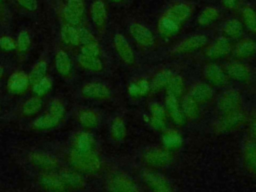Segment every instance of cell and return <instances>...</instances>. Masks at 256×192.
Instances as JSON below:
<instances>
[{
	"label": "cell",
	"mask_w": 256,
	"mask_h": 192,
	"mask_svg": "<svg viewBox=\"0 0 256 192\" xmlns=\"http://www.w3.org/2000/svg\"><path fill=\"white\" fill-rule=\"evenodd\" d=\"M64 117L65 107L60 101L54 100L49 106V111L34 120L33 127L37 130H48L56 127Z\"/></svg>",
	"instance_id": "6da1fadb"
},
{
	"label": "cell",
	"mask_w": 256,
	"mask_h": 192,
	"mask_svg": "<svg viewBox=\"0 0 256 192\" xmlns=\"http://www.w3.org/2000/svg\"><path fill=\"white\" fill-rule=\"evenodd\" d=\"M69 162L78 171L93 173L100 169L101 162L97 154L92 151L79 152L72 150L69 154Z\"/></svg>",
	"instance_id": "7a4b0ae2"
},
{
	"label": "cell",
	"mask_w": 256,
	"mask_h": 192,
	"mask_svg": "<svg viewBox=\"0 0 256 192\" xmlns=\"http://www.w3.org/2000/svg\"><path fill=\"white\" fill-rule=\"evenodd\" d=\"M244 119L245 114L240 110V108L233 111L224 112L216 121L214 125V130L217 133H225L231 131L240 126Z\"/></svg>",
	"instance_id": "3957f363"
},
{
	"label": "cell",
	"mask_w": 256,
	"mask_h": 192,
	"mask_svg": "<svg viewBox=\"0 0 256 192\" xmlns=\"http://www.w3.org/2000/svg\"><path fill=\"white\" fill-rule=\"evenodd\" d=\"M171 158L168 150L156 147L148 149L143 155L144 162L152 167H164L171 161Z\"/></svg>",
	"instance_id": "277c9868"
},
{
	"label": "cell",
	"mask_w": 256,
	"mask_h": 192,
	"mask_svg": "<svg viewBox=\"0 0 256 192\" xmlns=\"http://www.w3.org/2000/svg\"><path fill=\"white\" fill-rule=\"evenodd\" d=\"M241 105V95L237 90L230 89L225 91L217 102L218 109L224 113L239 109Z\"/></svg>",
	"instance_id": "5b68a950"
},
{
	"label": "cell",
	"mask_w": 256,
	"mask_h": 192,
	"mask_svg": "<svg viewBox=\"0 0 256 192\" xmlns=\"http://www.w3.org/2000/svg\"><path fill=\"white\" fill-rule=\"evenodd\" d=\"M207 43V37L201 34H196L189 36L182 40L180 43H178L174 49V53H187L194 50H197L201 47H203Z\"/></svg>",
	"instance_id": "8992f818"
},
{
	"label": "cell",
	"mask_w": 256,
	"mask_h": 192,
	"mask_svg": "<svg viewBox=\"0 0 256 192\" xmlns=\"http://www.w3.org/2000/svg\"><path fill=\"white\" fill-rule=\"evenodd\" d=\"M107 188L111 191L121 192H131L137 190L135 182L124 174H115L111 176L108 180Z\"/></svg>",
	"instance_id": "52a82bcc"
},
{
	"label": "cell",
	"mask_w": 256,
	"mask_h": 192,
	"mask_svg": "<svg viewBox=\"0 0 256 192\" xmlns=\"http://www.w3.org/2000/svg\"><path fill=\"white\" fill-rule=\"evenodd\" d=\"M129 32L133 39L142 46H151L154 43V37L152 32L143 24L132 23L129 27Z\"/></svg>",
	"instance_id": "ba28073f"
},
{
	"label": "cell",
	"mask_w": 256,
	"mask_h": 192,
	"mask_svg": "<svg viewBox=\"0 0 256 192\" xmlns=\"http://www.w3.org/2000/svg\"><path fill=\"white\" fill-rule=\"evenodd\" d=\"M81 94L83 97L90 99H107L111 92L110 89L103 83L90 82L82 87Z\"/></svg>",
	"instance_id": "9c48e42d"
},
{
	"label": "cell",
	"mask_w": 256,
	"mask_h": 192,
	"mask_svg": "<svg viewBox=\"0 0 256 192\" xmlns=\"http://www.w3.org/2000/svg\"><path fill=\"white\" fill-rule=\"evenodd\" d=\"M114 46L119 57L127 64L131 65L135 62L134 52L129 45L128 41L122 34H116L114 36Z\"/></svg>",
	"instance_id": "30bf717a"
},
{
	"label": "cell",
	"mask_w": 256,
	"mask_h": 192,
	"mask_svg": "<svg viewBox=\"0 0 256 192\" xmlns=\"http://www.w3.org/2000/svg\"><path fill=\"white\" fill-rule=\"evenodd\" d=\"M143 180L151 189L155 191L167 192V191H171L172 189L167 179L156 172H152V171L144 172Z\"/></svg>",
	"instance_id": "8fae6325"
},
{
	"label": "cell",
	"mask_w": 256,
	"mask_h": 192,
	"mask_svg": "<svg viewBox=\"0 0 256 192\" xmlns=\"http://www.w3.org/2000/svg\"><path fill=\"white\" fill-rule=\"evenodd\" d=\"M29 84L28 75L22 71H18L10 75L7 81V89L13 94H20L26 91Z\"/></svg>",
	"instance_id": "7c38bea8"
},
{
	"label": "cell",
	"mask_w": 256,
	"mask_h": 192,
	"mask_svg": "<svg viewBox=\"0 0 256 192\" xmlns=\"http://www.w3.org/2000/svg\"><path fill=\"white\" fill-rule=\"evenodd\" d=\"M231 50V43L227 37H219L206 51V55L211 59L225 56Z\"/></svg>",
	"instance_id": "4fadbf2b"
},
{
	"label": "cell",
	"mask_w": 256,
	"mask_h": 192,
	"mask_svg": "<svg viewBox=\"0 0 256 192\" xmlns=\"http://www.w3.org/2000/svg\"><path fill=\"white\" fill-rule=\"evenodd\" d=\"M192 14V7L187 3H178L168 9L166 15L181 24L183 21L188 19Z\"/></svg>",
	"instance_id": "5bb4252c"
},
{
	"label": "cell",
	"mask_w": 256,
	"mask_h": 192,
	"mask_svg": "<svg viewBox=\"0 0 256 192\" xmlns=\"http://www.w3.org/2000/svg\"><path fill=\"white\" fill-rule=\"evenodd\" d=\"M203 72L205 78L215 85H223L227 81V74L216 64H207Z\"/></svg>",
	"instance_id": "9a60e30c"
},
{
	"label": "cell",
	"mask_w": 256,
	"mask_h": 192,
	"mask_svg": "<svg viewBox=\"0 0 256 192\" xmlns=\"http://www.w3.org/2000/svg\"><path fill=\"white\" fill-rule=\"evenodd\" d=\"M213 95L212 88L204 82H198L194 84L190 90L189 96L192 97L198 103H205L211 99Z\"/></svg>",
	"instance_id": "2e32d148"
},
{
	"label": "cell",
	"mask_w": 256,
	"mask_h": 192,
	"mask_svg": "<svg viewBox=\"0 0 256 192\" xmlns=\"http://www.w3.org/2000/svg\"><path fill=\"white\" fill-rule=\"evenodd\" d=\"M225 73L238 81H246L250 77L249 68L240 62H231L226 66Z\"/></svg>",
	"instance_id": "e0dca14e"
},
{
	"label": "cell",
	"mask_w": 256,
	"mask_h": 192,
	"mask_svg": "<svg viewBox=\"0 0 256 192\" xmlns=\"http://www.w3.org/2000/svg\"><path fill=\"white\" fill-rule=\"evenodd\" d=\"M165 105L167 108V111L172 118L173 122L176 123L177 125H181L185 121V116L179 107V103L176 97L172 95H168L165 99Z\"/></svg>",
	"instance_id": "ac0fdd59"
},
{
	"label": "cell",
	"mask_w": 256,
	"mask_h": 192,
	"mask_svg": "<svg viewBox=\"0 0 256 192\" xmlns=\"http://www.w3.org/2000/svg\"><path fill=\"white\" fill-rule=\"evenodd\" d=\"M94 146V139L91 134L81 131L78 132L73 139V150L79 152L92 151Z\"/></svg>",
	"instance_id": "d6986e66"
},
{
	"label": "cell",
	"mask_w": 256,
	"mask_h": 192,
	"mask_svg": "<svg viewBox=\"0 0 256 192\" xmlns=\"http://www.w3.org/2000/svg\"><path fill=\"white\" fill-rule=\"evenodd\" d=\"M30 161L38 167L51 169L58 165V160L54 156L44 152H34L30 155Z\"/></svg>",
	"instance_id": "ffe728a7"
},
{
	"label": "cell",
	"mask_w": 256,
	"mask_h": 192,
	"mask_svg": "<svg viewBox=\"0 0 256 192\" xmlns=\"http://www.w3.org/2000/svg\"><path fill=\"white\" fill-rule=\"evenodd\" d=\"M180 30V24L168 17L166 14L163 15L158 21V31L161 35L171 37L176 35Z\"/></svg>",
	"instance_id": "44dd1931"
},
{
	"label": "cell",
	"mask_w": 256,
	"mask_h": 192,
	"mask_svg": "<svg viewBox=\"0 0 256 192\" xmlns=\"http://www.w3.org/2000/svg\"><path fill=\"white\" fill-rule=\"evenodd\" d=\"M106 8L101 0H96L93 2L91 7V16L92 20L96 27L103 28L106 23Z\"/></svg>",
	"instance_id": "7402d4cb"
},
{
	"label": "cell",
	"mask_w": 256,
	"mask_h": 192,
	"mask_svg": "<svg viewBox=\"0 0 256 192\" xmlns=\"http://www.w3.org/2000/svg\"><path fill=\"white\" fill-rule=\"evenodd\" d=\"M181 110L185 118L194 120L199 116V112H200L199 103L196 102L192 97L187 95L181 101Z\"/></svg>",
	"instance_id": "603a6c76"
},
{
	"label": "cell",
	"mask_w": 256,
	"mask_h": 192,
	"mask_svg": "<svg viewBox=\"0 0 256 192\" xmlns=\"http://www.w3.org/2000/svg\"><path fill=\"white\" fill-rule=\"evenodd\" d=\"M40 184L46 190L51 191H63L66 189L65 184L61 180L59 176L52 175V174H43L40 177Z\"/></svg>",
	"instance_id": "cb8c5ba5"
},
{
	"label": "cell",
	"mask_w": 256,
	"mask_h": 192,
	"mask_svg": "<svg viewBox=\"0 0 256 192\" xmlns=\"http://www.w3.org/2000/svg\"><path fill=\"white\" fill-rule=\"evenodd\" d=\"M256 53V42L251 39H244L240 41L235 49L234 55L237 58H248Z\"/></svg>",
	"instance_id": "d4e9b609"
},
{
	"label": "cell",
	"mask_w": 256,
	"mask_h": 192,
	"mask_svg": "<svg viewBox=\"0 0 256 192\" xmlns=\"http://www.w3.org/2000/svg\"><path fill=\"white\" fill-rule=\"evenodd\" d=\"M59 177L61 178L66 187L68 186L71 188H81L82 186H84V180L82 176L76 171L63 170L60 172Z\"/></svg>",
	"instance_id": "484cf974"
},
{
	"label": "cell",
	"mask_w": 256,
	"mask_h": 192,
	"mask_svg": "<svg viewBox=\"0 0 256 192\" xmlns=\"http://www.w3.org/2000/svg\"><path fill=\"white\" fill-rule=\"evenodd\" d=\"M244 163L248 170L256 174V142H248L243 150Z\"/></svg>",
	"instance_id": "4316f807"
},
{
	"label": "cell",
	"mask_w": 256,
	"mask_h": 192,
	"mask_svg": "<svg viewBox=\"0 0 256 192\" xmlns=\"http://www.w3.org/2000/svg\"><path fill=\"white\" fill-rule=\"evenodd\" d=\"M183 142L181 134L174 129L166 130L162 136V143L167 149H176L181 146Z\"/></svg>",
	"instance_id": "83f0119b"
},
{
	"label": "cell",
	"mask_w": 256,
	"mask_h": 192,
	"mask_svg": "<svg viewBox=\"0 0 256 192\" xmlns=\"http://www.w3.org/2000/svg\"><path fill=\"white\" fill-rule=\"evenodd\" d=\"M55 66L58 73L62 76H67L71 71V61L67 53L63 50H58L55 56Z\"/></svg>",
	"instance_id": "f1b7e54d"
},
{
	"label": "cell",
	"mask_w": 256,
	"mask_h": 192,
	"mask_svg": "<svg viewBox=\"0 0 256 192\" xmlns=\"http://www.w3.org/2000/svg\"><path fill=\"white\" fill-rule=\"evenodd\" d=\"M173 73L170 70H162L159 73H157L150 82V89L153 91H159L165 88L170 79L172 78Z\"/></svg>",
	"instance_id": "f546056e"
},
{
	"label": "cell",
	"mask_w": 256,
	"mask_h": 192,
	"mask_svg": "<svg viewBox=\"0 0 256 192\" xmlns=\"http://www.w3.org/2000/svg\"><path fill=\"white\" fill-rule=\"evenodd\" d=\"M149 90H150V82H148V80L144 78L137 79L131 82L130 85L128 86V93L132 97L144 96L149 92Z\"/></svg>",
	"instance_id": "4dcf8cb0"
},
{
	"label": "cell",
	"mask_w": 256,
	"mask_h": 192,
	"mask_svg": "<svg viewBox=\"0 0 256 192\" xmlns=\"http://www.w3.org/2000/svg\"><path fill=\"white\" fill-rule=\"evenodd\" d=\"M61 38L62 40L70 45H78L79 44V33L78 29L75 26L65 24L61 28Z\"/></svg>",
	"instance_id": "1f68e13d"
},
{
	"label": "cell",
	"mask_w": 256,
	"mask_h": 192,
	"mask_svg": "<svg viewBox=\"0 0 256 192\" xmlns=\"http://www.w3.org/2000/svg\"><path fill=\"white\" fill-rule=\"evenodd\" d=\"M223 32L227 36V38H233L237 39L242 35L243 32V25L242 23L237 20V19H231L228 20L224 27H223Z\"/></svg>",
	"instance_id": "d6a6232c"
},
{
	"label": "cell",
	"mask_w": 256,
	"mask_h": 192,
	"mask_svg": "<svg viewBox=\"0 0 256 192\" xmlns=\"http://www.w3.org/2000/svg\"><path fill=\"white\" fill-rule=\"evenodd\" d=\"M79 64L90 71L98 72L102 70V62L98 57H92V56H86L80 54L78 57Z\"/></svg>",
	"instance_id": "836d02e7"
},
{
	"label": "cell",
	"mask_w": 256,
	"mask_h": 192,
	"mask_svg": "<svg viewBox=\"0 0 256 192\" xmlns=\"http://www.w3.org/2000/svg\"><path fill=\"white\" fill-rule=\"evenodd\" d=\"M166 89L168 95H172L176 98L181 96L184 91V81L182 77L179 75H173L168 85L166 86Z\"/></svg>",
	"instance_id": "e575fe53"
},
{
	"label": "cell",
	"mask_w": 256,
	"mask_h": 192,
	"mask_svg": "<svg viewBox=\"0 0 256 192\" xmlns=\"http://www.w3.org/2000/svg\"><path fill=\"white\" fill-rule=\"evenodd\" d=\"M78 121L86 128H94L98 124V115L89 109L82 110L78 115Z\"/></svg>",
	"instance_id": "d590c367"
},
{
	"label": "cell",
	"mask_w": 256,
	"mask_h": 192,
	"mask_svg": "<svg viewBox=\"0 0 256 192\" xmlns=\"http://www.w3.org/2000/svg\"><path fill=\"white\" fill-rule=\"evenodd\" d=\"M110 135L116 141H120L125 138L126 126L124 121L121 118L117 117L112 121L110 126Z\"/></svg>",
	"instance_id": "8d00e7d4"
},
{
	"label": "cell",
	"mask_w": 256,
	"mask_h": 192,
	"mask_svg": "<svg viewBox=\"0 0 256 192\" xmlns=\"http://www.w3.org/2000/svg\"><path fill=\"white\" fill-rule=\"evenodd\" d=\"M47 72V64L44 61H40L38 63H36L33 68L31 69L28 78H29V82L30 84L34 85L35 83H37L38 81H40L42 78L45 77Z\"/></svg>",
	"instance_id": "74e56055"
},
{
	"label": "cell",
	"mask_w": 256,
	"mask_h": 192,
	"mask_svg": "<svg viewBox=\"0 0 256 192\" xmlns=\"http://www.w3.org/2000/svg\"><path fill=\"white\" fill-rule=\"evenodd\" d=\"M42 106V99L40 96H34L29 98L22 107V112L26 116H33L35 115Z\"/></svg>",
	"instance_id": "f35d334b"
},
{
	"label": "cell",
	"mask_w": 256,
	"mask_h": 192,
	"mask_svg": "<svg viewBox=\"0 0 256 192\" xmlns=\"http://www.w3.org/2000/svg\"><path fill=\"white\" fill-rule=\"evenodd\" d=\"M219 16V11L215 7H206L198 17V23L202 26H207L213 23Z\"/></svg>",
	"instance_id": "ab89813d"
},
{
	"label": "cell",
	"mask_w": 256,
	"mask_h": 192,
	"mask_svg": "<svg viewBox=\"0 0 256 192\" xmlns=\"http://www.w3.org/2000/svg\"><path fill=\"white\" fill-rule=\"evenodd\" d=\"M242 19L244 25L252 32L256 33V12L251 7H244L242 9Z\"/></svg>",
	"instance_id": "60d3db41"
},
{
	"label": "cell",
	"mask_w": 256,
	"mask_h": 192,
	"mask_svg": "<svg viewBox=\"0 0 256 192\" xmlns=\"http://www.w3.org/2000/svg\"><path fill=\"white\" fill-rule=\"evenodd\" d=\"M52 88V80L49 77H44L32 87V91L36 96H44Z\"/></svg>",
	"instance_id": "b9f144b4"
},
{
	"label": "cell",
	"mask_w": 256,
	"mask_h": 192,
	"mask_svg": "<svg viewBox=\"0 0 256 192\" xmlns=\"http://www.w3.org/2000/svg\"><path fill=\"white\" fill-rule=\"evenodd\" d=\"M29 45H30V37H29L28 32L27 31H21L18 34V37H17V42H16L17 49L21 52H24L28 49Z\"/></svg>",
	"instance_id": "7bdbcfd3"
},
{
	"label": "cell",
	"mask_w": 256,
	"mask_h": 192,
	"mask_svg": "<svg viewBox=\"0 0 256 192\" xmlns=\"http://www.w3.org/2000/svg\"><path fill=\"white\" fill-rule=\"evenodd\" d=\"M78 33H79V44L82 45H87V44H91V43H96V38L94 37V35L86 28H80L78 29Z\"/></svg>",
	"instance_id": "ee69618b"
},
{
	"label": "cell",
	"mask_w": 256,
	"mask_h": 192,
	"mask_svg": "<svg viewBox=\"0 0 256 192\" xmlns=\"http://www.w3.org/2000/svg\"><path fill=\"white\" fill-rule=\"evenodd\" d=\"M63 17L67 24L72 26H77L81 22V17L75 14L73 11H71L67 6L63 9Z\"/></svg>",
	"instance_id": "f6af8a7d"
},
{
	"label": "cell",
	"mask_w": 256,
	"mask_h": 192,
	"mask_svg": "<svg viewBox=\"0 0 256 192\" xmlns=\"http://www.w3.org/2000/svg\"><path fill=\"white\" fill-rule=\"evenodd\" d=\"M101 53L100 46L96 43H91L87 45H83L81 48V54L86 56H92V57H98Z\"/></svg>",
	"instance_id": "bcb514c9"
},
{
	"label": "cell",
	"mask_w": 256,
	"mask_h": 192,
	"mask_svg": "<svg viewBox=\"0 0 256 192\" xmlns=\"http://www.w3.org/2000/svg\"><path fill=\"white\" fill-rule=\"evenodd\" d=\"M67 7L80 17L84 14L85 5L83 0H68Z\"/></svg>",
	"instance_id": "7dc6e473"
},
{
	"label": "cell",
	"mask_w": 256,
	"mask_h": 192,
	"mask_svg": "<svg viewBox=\"0 0 256 192\" xmlns=\"http://www.w3.org/2000/svg\"><path fill=\"white\" fill-rule=\"evenodd\" d=\"M0 48L4 51H13L17 48V46L13 38L8 36H3L0 38Z\"/></svg>",
	"instance_id": "c3c4849f"
},
{
	"label": "cell",
	"mask_w": 256,
	"mask_h": 192,
	"mask_svg": "<svg viewBox=\"0 0 256 192\" xmlns=\"http://www.w3.org/2000/svg\"><path fill=\"white\" fill-rule=\"evenodd\" d=\"M149 109H150L151 117H155V118H160V119H165L166 120V112H165L164 108L160 104H158V103H151Z\"/></svg>",
	"instance_id": "681fc988"
},
{
	"label": "cell",
	"mask_w": 256,
	"mask_h": 192,
	"mask_svg": "<svg viewBox=\"0 0 256 192\" xmlns=\"http://www.w3.org/2000/svg\"><path fill=\"white\" fill-rule=\"evenodd\" d=\"M150 125L154 129H156V130H163L165 128V126H166V120L165 119L151 117L150 118Z\"/></svg>",
	"instance_id": "f907efd6"
},
{
	"label": "cell",
	"mask_w": 256,
	"mask_h": 192,
	"mask_svg": "<svg viewBox=\"0 0 256 192\" xmlns=\"http://www.w3.org/2000/svg\"><path fill=\"white\" fill-rule=\"evenodd\" d=\"M18 3L29 11H35L37 9V0H17Z\"/></svg>",
	"instance_id": "816d5d0a"
},
{
	"label": "cell",
	"mask_w": 256,
	"mask_h": 192,
	"mask_svg": "<svg viewBox=\"0 0 256 192\" xmlns=\"http://www.w3.org/2000/svg\"><path fill=\"white\" fill-rule=\"evenodd\" d=\"M222 4L229 9H235L238 6L239 0H221Z\"/></svg>",
	"instance_id": "f5cc1de1"
},
{
	"label": "cell",
	"mask_w": 256,
	"mask_h": 192,
	"mask_svg": "<svg viewBox=\"0 0 256 192\" xmlns=\"http://www.w3.org/2000/svg\"><path fill=\"white\" fill-rule=\"evenodd\" d=\"M250 132H251V136H252L253 140L256 142V117L254 118V120H253V122L251 124Z\"/></svg>",
	"instance_id": "db71d44e"
},
{
	"label": "cell",
	"mask_w": 256,
	"mask_h": 192,
	"mask_svg": "<svg viewBox=\"0 0 256 192\" xmlns=\"http://www.w3.org/2000/svg\"><path fill=\"white\" fill-rule=\"evenodd\" d=\"M3 73H4V68H3V66L0 65V79H1L2 76H3Z\"/></svg>",
	"instance_id": "11a10c76"
},
{
	"label": "cell",
	"mask_w": 256,
	"mask_h": 192,
	"mask_svg": "<svg viewBox=\"0 0 256 192\" xmlns=\"http://www.w3.org/2000/svg\"><path fill=\"white\" fill-rule=\"evenodd\" d=\"M112 2H120V1H122V0H111Z\"/></svg>",
	"instance_id": "9f6ffc18"
},
{
	"label": "cell",
	"mask_w": 256,
	"mask_h": 192,
	"mask_svg": "<svg viewBox=\"0 0 256 192\" xmlns=\"http://www.w3.org/2000/svg\"><path fill=\"white\" fill-rule=\"evenodd\" d=\"M1 2H2V0H0V3H1Z\"/></svg>",
	"instance_id": "6f0895ef"
}]
</instances>
